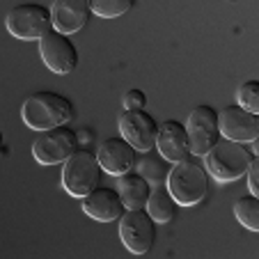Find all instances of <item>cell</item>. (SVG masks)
Returning <instances> with one entry per match:
<instances>
[{
  "mask_svg": "<svg viewBox=\"0 0 259 259\" xmlns=\"http://www.w3.org/2000/svg\"><path fill=\"white\" fill-rule=\"evenodd\" d=\"M97 158H99V163H101L103 172L119 177V175H124V172L136 167L138 149H133L122 136L106 138V140L97 147Z\"/></svg>",
  "mask_w": 259,
  "mask_h": 259,
  "instance_id": "13",
  "label": "cell"
},
{
  "mask_svg": "<svg viewBox=\"0 0 259 259\" xmlns=\"http://www.w3.org/2000/svg\"><path fill=\"white\" fill-rule=\"evenodd\" d=\"M257 154L248 147V142H236L227 138H218L213 147L204 154L206 175H211L215 181H236L245 175L248 165Z\"/></svg>",
  "mask_w": 259,
  "mask_h": 259,
  "instance_id": "2",
  "label": "cell"
},
{
  "mask_svg": "<svg viewBox=\"0 0 259 259\" xmlns=\"http://www.w3.org/2000/svg\"><path fill=\"white\" fill-rule=\"evenodd\" d=\"M73 117V103L58 92H34L21 106V119L32 131L62 126Z\"/></svg>",
  "mask_w": 259,
  "mask_h": 259,
  "instance_id": "1",
  "label": "cell"
},
{
  "mask_svg": "<svg viewBox=\"0 0 259 259\" xmlns=\"http://www.w3.org/2000/svg\"><path fill=\"white\" fill-rule=\"evenodd\" d=\"M170 161H165V158L161 156V154H156L154 149H149V152H142V156L136 161L138 170H140V175L145 177L149 184H163L167 177V170H170V165H167Z\"/></svg>",
  "mask_w": 259,
  "mask_h": 259,
  "instance_id": "18",
  "label": "cell"
},
{
  "mask_svg": "<svg viewBox=\"0 0 259 259\" xmlns=\"http://www.w3.org/2000/svg\"><path fill=\"white\" fill-rule=\"evenodd\" d=\"M236 97H239V106H243L250 113L259 115V83L257 80H245L239 88Z\"/></svg>",
  "mask_w": 259,
  "mask_h": 259,
  "instance_id": "21",
  "label": "cell"
},
{
  "mask_svg": "<svg viewBox=\"0 0 259 259\" xmlns=\"http://www.w3.org/2000/svg\"><path fill=\"white\" fill-rule=\"evenodd\" d=\"M39 55L41 62L51 69L53 73H71L78 64V49L69 39V34L60 32V30H49L39 39Z\"/></svg>",
  "mask_w": 259,
  "mask_h": 259,
  "instance_id": "9",
  "label": "cell"
},
{
  "mask_svg": "<svg viewBox=\"0 0 259 259\" xmlns=\"http://www.w3.org/2000/svg\"><path fill=\"white\" fill-rule=\"evenodd\" d=\"M90 16H92V0H53L51 5L53 28L64 34L83 30Z\"/></svg>",
  "mask_w": 259,
  "mask_h": 259,
  "instance_id": "14",
  "label": "cell"
},
{
  "mask_svg": "<svg viewBox=\"0 0 259 259\" xmlns=\"http://www.w3.org/2000/svg\"><path fill=\"white\" fill-rule=\"evenodd\" d=\"M154 149H158V154L170 163L188 158L191 145H188L186 124H181L179 119H165L163 124H158L156 147H154Z\"/></svg>",
  "mask_w": 259,
  "mask_h": 259,
  "instance_id": "15",
  "label": "cell"
},
{
  "mask_svg": "<svg viewBox=\"0 0 259 259\" xmlns=\"http://www.w3.org/2000/svg\"><path fill=\"white\" fill-rule=\"evenodd\" d=\"M165 188L177 200L179 206H195L206 197L209 191V177L206 167L193 158H181L167 170Z\"/></svg>",
  "mask_w": 259,
  "mask_h": 259,
  "instance_id": "3",
  "label": "cell"
},
{
  "mask_svg": "<svg viewBox=\"0 0 259 259\" xmlns=\"http://www.w3.org/2000/svg\"><path fill=\"white\" fill-rule=\"evenodd\" d=\"M117 191L122 195V202L126 209H142L147 204V197L152 193V184L140 172H124L117 177Z\"/></svg>",
  "mask_w": 259,
  "mask_h": 259,
  "instance_id": "16",
  "label": "cell"
},
{
  "mask_svg": "<svg viewBox=\"0 0 259 259\" xmlns=\"http://www.w3.org/2000/svg\"><path fill=\"white\" fill-rule=\"evenodd\" d=\"M103 167L92 149H76L62 163V186L69 195L83 197L101 184Z\"/></svg>",
  "mask_w": 259,
  "mask_h": 259,
  "instance_id": "4",
  "label": "cell"
},
{
  "mask_svg": "<svg viewBox=\"0 0 259 259\" xmlns=\"http://www.w3.org/2000/svg\"><path fill=\"white\" fill-rule=\"evenodd\" d=\"M145 209H147V213L154 218V223L167 225V223H172V220L177 218L179 204H177V200L170 195V191H167L163 184H156V186L152 188V193H149V197H147Z\"/></svg>",
  "mask_w": 259,
  "mask_h": 259,
  "instance_id": "17",
  "label": "cell"
},
{
  "mask_svg": "<svg viewBox=\"0 0 259 259\" xmlns=\"http://www.w3.org/2000/svg\"><path fill=\"white\" fill-rule=\"evenodd\" d=\"M0 147H3V131H0Z\"/></svg>",
  "mask_w": 259,
  "mask_h": 259,
  "instance_id": "24",
  "label": "cell"
},
{
  "mask_svg": "<svg viewBox=\"0 0 259 259\" xmlns=\"http://www.w3.org/2000/svg\"><path fill=\"white\" fill-rule=\"evenodd\" d=\"M78 147H80L78 133L62 124V126L39 131V136L32 142V156L41 165H58V163L67 161Z\"/></svg>",
  "mask_w": 259,
  "mask_h": 259,
  "instance_id": "6",
  "label": "cell"
},
{
  "mask_svg": "<svg viewBox=\"0 0 259 259\" xmlns=\"http://www.w3.org/2000/svg\"><path fill=\"white\" fill-rule=\"evenodd\" d=\"M122 103H124V108H126V110H140V108L147 106V94L142 92V90H136V88L126 90Z\"/></svg>",
  "mask_w": 259,
  "mask_h": 259,
  "instance_id": "22",
  "label": "cell"
},
{
  "mask_svg": "<svg viewBox=\"0 0 259 259\" xmlns=\"http://www.w3.org/2000/svg\"><path fill=\"white\" fill-rule=\"evenodd\" d=\"M5 28L21 41H39L49 30H53L51 7L39 3H21L7 12Z\"/></svg>",
  "mask_w": 259,
  "mask_h": 259,
  "instance_id": "5",
  "label": "cell"
},
{
  "mask_svg": "<svg viewBox=\"0 0 259 259\" xmlns=\"http://www.w3.org/2000/svg\"><path fill=\"white\" fill-rule=\"evenodd\" d=\"M218 126L220 136L227 140L252 142L259 136V115L234 103V106L223 108V113H218Z\"/></svg>",
  "mask_w": 259,
  "mask_h": 259,
  "instance_id": "11",
  "label": "cell"
},
{
  "mask_svg": "<svg viewBox=\"0 0 259 259\" xmlns=\"http://www.w3.org/2000/svg\"><path fill=\"white\" fill-rule=\"evenodd\" d=\"M133 5H136V0H92V14L101 16V19H117V16L126 14Z\"/></svg>",
  "mask_w": 259,
  "mask_h": 259,
  "instance_id": "20",
  "label": "cell"
},
{
  "mask_svg": "<svg viewBox=\"0 0 259 259\" xmlns=\"http://www.w3.org/2000/svg\"><path fill=\"white\" fill-rule=\"evenodd\" d=\"M186 133H188L191 154L204 156L220 138L218 110L211 106H204V103H202V106H195L186 119Z\"/></svg>",
  "mask_w": 259,
  "mask_h": 259,
  "instance_id": "8",
  "label": "cell"
},
{
  "mask_svg": "<svg viewBox=\"0 0 259 259\" xmlns=\"http://www.w3.org/2000/svg\"><path fill=\"white\" fill-rule=\"evenodd\" d=\"M257 170H259V158L254 156L252 163L248 165V170H245V175H248V188L252 195H257L259 193V179H257Z\"/></svg>",
  "mask_w": 259,
  "mask_h": 259,
  "instance_id": "23",
  "label": "cell"
},
{
  "mask_svg": "<svg viewBox=\"0 0 259 259\" xmlns=\"http://www.w3.org/2000/svg\"><path fill=\"white\" fill-rule=\"evenodd\" d=\"M119 136L138 149V154L149 152L156 147V133H158V122L152 117V113H147L145 108L140 110H126L119 115Z\"/></svg>",
  "mask_w": 259,
  "mask_h": 259,
  "instance_id": "10",
  "label": "cell"
},
{
  "mask_svg": "<svg viewBox=\"0 0 259 259\" xmlns=\"http://www.w3.org/2000/svg\"><path fill=\"white\" fill-rule=\"evenodd\" d=\"M119 239L133 254H145L156 241V223L147 209H126L119 215Z\"/></svg>",
  "mask_w": 259,
  "mask_h": 259,
  "instance_id": "7",
  "label": "cell"
},
{
  "mask_svg": "<svg viewBox=\"0 0 259 259\" xmlns=\"http://www.w3.org/2000/svg\"><path fill=\"white\" fill-rule=\"evenodd\" d=\"M234 215L250 232H259V200L257 195H243L234 202Z\"/></svg>",
  "mask_w": 259,
  "mask_h": 259,
  "instance_id": "19",
  "label": "cell"
},
{
  "mask_svg": "<svg viewBox=\"0 0 259 259\" xmlns=\"http://www.w3.org/2000/svg\"><path fill=\"white\" fill-rule=\"evenodd\" d=\"M83 211L97 223H113V220H119V215L126 211V206H124L117 188L99 184L94 191L83 195Z\"/></svg>",
  "mask_w": 259,
  "mask_h": 259,
  "instance_id": "12",
  "label": "cell"
}]
</instances>
